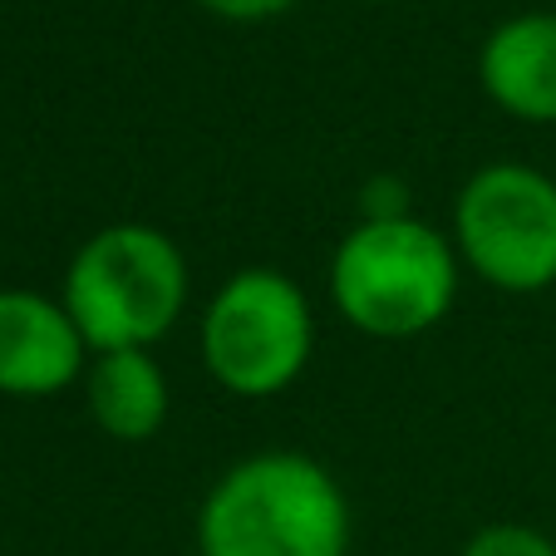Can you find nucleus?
Masks as SVG:
<instances>
[{
	"instance_id": "nucleus-1",
	"label": "nucleus",
	"mask_w": 556,
	"mask_h": 556,
	"mask_svg": "<svg viewBox=\"0 0 556 556\" xmlns=\"http://www.w3.org/2000/svg\"><path fill=\"white\" fill-rule=\"evenodd\" d=\"M350 532L340 478L291 448L231 463L198 507V556H345Z\"/></svg>"
},
{
	"instance_id": "nucleus-6",
	"label": "nucleus",
	"mask_w": 556,
	"mask_h": 556,
	"mask_svg": "<svg viewBox=\"0 0 556 556\" xmlns=\"http://www.w3.org/2000/svg\"><path fill=\"white\" fill-rule=\"evenodd\" d=\"M89 369V345L70 320L60 295L25 286L0 291V394L11 400H54Z\"/></svg>"
},
{
	"instance_id": "nucleus-9",
	"label": "nucleus",
	"mask_w": 556,
	"mask_h": 556,
	"mask_svg": "<svg viewBox=\"0 0 556 556\" xmlns=\"http://www.w3.org/2000/svg\"><path fill=\"white\" fill-rule=\"evenodd\" d=\"M458 556H556V542L527 522H488L463 542Z\"/></svg>"
},
{
	"instance_id": "nucleus-4",
	"label": "nucleus",
	"mask_w": 556,
	"mask_h": 556,
	"mask_svg": "<svg viewBox=\"0 0 556 556\" xmlns=\"http://www.w3.org/2000/svg\"><path fill=\"white\" fill-rule=\"evenodd\" d=\"M202 365L237 400H276L315 355V311L295 276L242 266L207 295L198 320Z\"/></svg>"
},
{
	"instance_id": "nucleus-11",
	"label": "nucleus",
	"mask_w": 556,
	"mask_h": 556,
	"mask_svg": "<svg viewBox=\"0 0 556 556\" xmlns=\"http://www.w3.org/2000/svg\"><path fill=\"white\" fill-rule=\"evenodd\" d=\"M369 5H394V0H369Z\"/></svg>"
},
{
	"instance_id": "nucleus-8",
	"label": "nucleus",
	"mask_w": 556,
	"mask_h": 556,
	"mask_svg": "<svg viewBox=\"0 0 556 556\" xmlns=\"http://www.w3.org/2000/svg\"><path fill=\"white\" fill-rule=\"evenodd\" d=\"M85 404L99 433L114 443H148L163 433L173 409L168 375L153 350H109L89 355L85 369Z\"/></svg>"
},
{
	"instance_id": "nucleus-10",
	"label": "nucleus",
	"mask_w": 556,
	"mask_h": 556,
	"mask_svg": "<svg viewBox=\"0 0 556 556\" xmlns=\"http://www.w3.org/2000/svg\"><path fill=\"white\" fill-rule=\"evenodd\" d=\"M202 11L222 15V21H237V25H256V21H276V15L295 11L301 0H198Z\"/></svg>"
},
{
	"instance_id": "nucleus-5",
	"label": "nucleus",
	"mask_w": 556,
	"mask_h": 556,
	"mask_svg": "<svg viewBox=\"0 0 556 556\" xmlns=\"http://www.w3.org/2000/svg\"><path fill=\"white\" fill-rule=\"evenodd\" d=\"M453 252L463 271L503 295L556 286V178L527 163H483L453 198Z\"/></svg>"
},
{
	"instance_id": "nucleus-3",
	"label": "nucleus",
	"mask_w": 556,
	"mask_h": 556,
	"mask_svg": "<svg viewBox=\"0 0 556 556\" xmlns=\"http://www.w3.org/2000/svg\"><path fill=\"white\" fill-rule=\"evenodd\" d=\"M188 295V256L153 222H109L89 231L60 286V301L89 355L153 350L182 320Z\"/></svg>"
},
{
	"instance_id": "nucleus-7",
	"label": "nucleus",
	"mask_w": 556,
	"mask_h": 556,
	"mask_svg": "<svg viewBox=\"0 0 556 556\" xmlns=\"http://www.w3.org/2000/svg\"><path fill=\"white\" fill-rule=\"evenodd\" d=\"M478 85L517 124H556V15L527 11L497 25L478 50Z\"/></svg>"
},
{
	"instance_id": "nucleus-2",
	"label": "nucleus",
	"mask_w": 556,
	"mask_h": 556,
	"mask_svg": "<svg viewBox=\"0 0 556 556\" xmlns=\"http://www.w3.org/2000/svg\"><path fill=\"white\" fill-rule=\"evenodd\" d=\"M330 305L369 340H414L443 326L458 301L463 262L433 222L359 217L330 252Z\"/></svg>"
}]
</instances>
